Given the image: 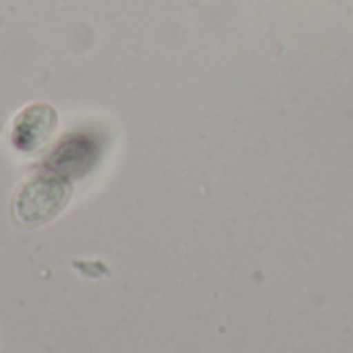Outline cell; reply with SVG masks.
Returning <instances> with one entry per match:
<instances>
[{
    "label": "cell",
    "instance_id": "cell-1",
    "mask_svg": "<svg viewBox=\"0 0 353 353\" xmlns=\"http://www.w3.org/2000/svg\"><path fill=\"white\" fill-rule=\"evenodd\" d=\"M72 194L70 182L60 172L39 170L29 176L12 196V219L21 228H39L56 219Z\"/></svg>",
    "mask_w": 353,
    "mask_h": 353
},
{
    "label": "cell",
    "instance_id": "cell-2",
    "mask_svg": "<svg viewBox=\"0 0 353 353\" xmlns=\"http://www.w3.org/2000/svg\"><path fill=\"white\" fill-rule=\"evenodd\" d=\"M56 126L58 114L50 103H31L12 122V147L21 153H33L52 139Z\"/></svg>",
    "mask_w": 353,
    "mask_h": 353
}]
</instances>
